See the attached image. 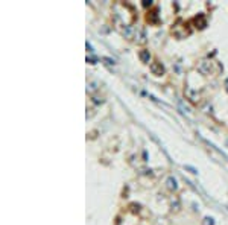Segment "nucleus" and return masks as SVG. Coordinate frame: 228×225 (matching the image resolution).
I'll return each instance as SVG.
<instances>
[{"label":"nucleus","instance_id":"obj_1","mask_svg":"<svg viewBox=\"0 0 228 225\" xmlns=\"http://www.w3.org/2000/svg\"><path fill=\"white\" fill-rule=\"evenodd\" d=\"M151 69H152V72H154V73H157V75H161V73H163V67L158 66V64H152V67H151Z\"/></svg>","mask_w":228,"mask_h":225}]
</instances>
